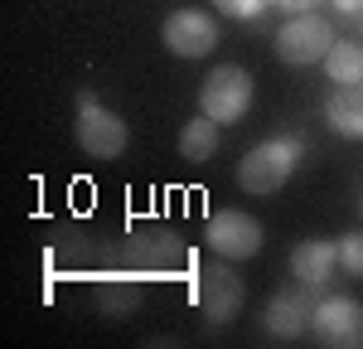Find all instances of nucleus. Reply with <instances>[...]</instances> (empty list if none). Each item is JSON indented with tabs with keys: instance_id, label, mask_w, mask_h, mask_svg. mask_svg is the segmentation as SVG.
<instances>
[{
	"instance_id": "6",
	"label": "nucleus",
	"mask_w": 363,
	"mask_h": 349,
	"mask_svg": "<svg viewBox=\"0 0 363 349\" xmlns=\"http://www.w3.org/2000/svg\"><path fill=\"white\" fill-rule=\"evenodd\" d=\"M310 330L325 349H359L363 345V306L354 296H325L310 316Z\"/></svg>"
},
{
	"instance_id": "9",
	"label": "nucleus",
	"mask_w": 363,
	"mask_h": 349,
	"mask_svg": "<svg viewBox=\"0 0 363 349\" xmlns=\"http://www.w3.org/2000/svg\"><path fill=\"white\" fill-rule=\"evenodd\" d=\"M339 267V243H325V238H306L291 248V277L301 287H325Z\"/></svg>"
},
{
	"instance_id": "12",
	"label": "nucleus",
	"mask_w": 363,
	"mask_h": 349,
	"mask_svg": "<svg viewBox=\"0 0 363 349\" xmlns=\"http://www.w3.org/2000/svg\"><path fill=\"white\" fill-rule=\"evenodd\" d=\"M218 150V121L213 116L199 112L194 121H184V131H179V155L189 160V165H199V160H208Z\"/></svg>"
},
{
	"instance_id": "13",
	"label": "nucleus",
	"mask_w": 363,
	"mask_h": 349,
	"mask_svg": "<svg viewBox=\"0 0 363 349\" xmlns=\"http://www.w3.org/2000/svg\"><path fill=\"white\" fill-rule=\"evenodd\" d=\"M325 73L335 78V87L363 83V49H359V44H349V39H335V49L325 54Z\"/></svg>"
},
{
	"instance_id": "2",
	"label": "nucleus",
	"mask_w": 363,
	"mask_h": 349,
	"mask_svg": "<svg viewBox=\"0 0 363 349\" xmlns=\"http://www.w3.org/2000/svg\"><path fill=\"white\" fill-rule=\"evenodd\" d=\"M252 73L247 68H238V63H223V68H213L203 87H199V112L213 116L218 126H233V121H242L252 107Z\"/></svg>"
},
{
	"instance_id": "7",
	"label": "nucleus",
	"mask_w": 363,
	"mask_h": 349,
	"mask_svg": "<svg viewBox=\"0 0 363 349\" xmlns=\"http://www.w3.org/2000/svg\"><path fill=\"white\" fill-rule=\"evenodd\" d=\"M199 311L223 325L242 311V277H238V262H213L199 272Z\"/></svg>"
},
{
	"instance_id": "16",
	"label": "nucleus",
	"mask_w": 363,
	"mask_h": 349,
	"mask_svg": "<svg viewBox=\"0 0 363 349\" xmlns=\"http://www.w3.org/2000/svg\"><path fill=\"white\" fill-rule=\"evenodd\" d=\"M281 10H291V15H306V10H315L320 0H277Z\"/></svg>"
},
{
	"instance_id": "14",
	"label": "nucleus",
	"mask_w": 363,
	"mask_h": 349,
	"mask_svg": "<svg viewBox=\"0 0 363 349\" xmlns=\"http://www.w3.org/2000/svg\"><path fill=\"white\" fill-rule=\"evenodd\" d=\"M339 267H344L349 277H363V233L339 238Z\"/></svg>"
},
{
	"instance_id": "11",
	"label": "nucleus",
	"mask_w": 363,
	"mask_h": 349,
	"mask_svg": "<svg viewBox=\"0 0 363 349\" xmlns=\"http://www.w3.org/2000/svg\"><path fill=\"white\" fill-rule=\"evenodd\" d=\"M325 121L344 141H363V83L335 87V97L325 102Z\"/></svg>"
},
{
	"instance_id": "15",
	"label": "nucleus",
	"mask_w": 363,
	"mask_h": 349,
	"mask_svg": "<svg viewBox=\"0 0 363 349\" xmlns=\"http://www.w3.org/2000/svg\"><path fill=\"white\" fill-rule=\"evenodd\" d=\"M213 10L228 15V20H257L267 10V0H213Z\"/></svg>"
},
{
	"instance_id": "1",
	"label": "nucleus",
	"mask_w": 363,
	"mask_h": 349,
	"mask_svg": "<svg viewBox=\"0 0 363 349\" xmlns=\"http://www.w3.org/2000/svg\"><path fill=\"white\" fill-rule=\"evenodd\" d=\"M301 155H306V141L301 136H277V141L252 145L247 155L238 160V184L247 194H277L281 184L296 174Z\"/></svg>"
},
{
	"instance_id": "3",
	"label": "nucleus",
	"mask_w": 363,
	"mask_h": 349,
	"mask_svg": "<svg viewBox=\"0 0 363 349\" xmlns=\"http://www.w3.org/2000/svg\"><path fill=\"white\" fill-rule=\"evenodd\" d=\"M73 136L83 145L92 160H116L121 150H126V121L112 112V107H102L97 97H78V116H73Z\"/></svg>"
},
{
	"instance_id": "17",
	"label": "nucleus",
	"mask_w": 363,
	"mask_h": 349,
	"mask_svg": "<svg viewBox=\"0 0 363 349\" xmlns=\"http://www.w3.org/2000/svg\"><path fill=\"white\" fill-rule=\"evenodd\" d=\"M335 10H344V15H354V10H363V0H335Z\"/></svg>"
},
{
	"instance_id": "5",
	"label": "nucleus",
	"mask_w": 363,
	"mask_h": 349,
	"mask_svg": "<svg viewBox=\"0 0 363 349\" xmlns=\"http://www.w3.org/2000/svg\"><path fill=\"white\" fill-rule=\"evenodd\" d=\"M335 49V29L325 25L320 15H296L291 25L277 29V58L291 68H310V63H325V54Z\"/></svg>"
},
{
	"instance_id": "8",
	"label": "nucleus",
	"mask_w": 363,
	"mask_h": 349,
	"mask_svg": "<svg viewBox=\"0 0 363 349\" xmlns=\"http://www.w3.org/2000/svg\"><path fill=\"white\" fill-rule=\"evenodd\" d=\"M160 34H165V49L174 58H208L218 49V25L203 10H174L160 25Z\"/></svg>"
},
{
	"instance_id": "4",
	"label": "nucleus",
	"mask_w": 363,
	"mask_h": 349,
	"mask_svg": "<svg viewBox=\"0 0 363 349\" xmlns=\"http://www.w3.org/2000/svg\"><path fill=\"white\" fill-rule=\"evenodd\" d=\"M203 243H208L223 262H247V257L262 253L267 233H262V223H257L252 214L218 209V214H208V223H203Z\"/></svg>"
},
{
	"instance_id": "10",
	"label": "nucleus",
	"mask_w": 363,
	"mask_h": 349,
	"mask_svg": "<svg viewBox=\"0 0 363 349\" xmlns=\"http://www.w3.org/2000/svg\"><path fill=\"white\" fill-rule=\"evenodd\" d=\"M310 316H315V306H310L301 291H281V296H272V306H267V330L277 340H301L310 330Z\"/></svg>"
}]
</instances>
